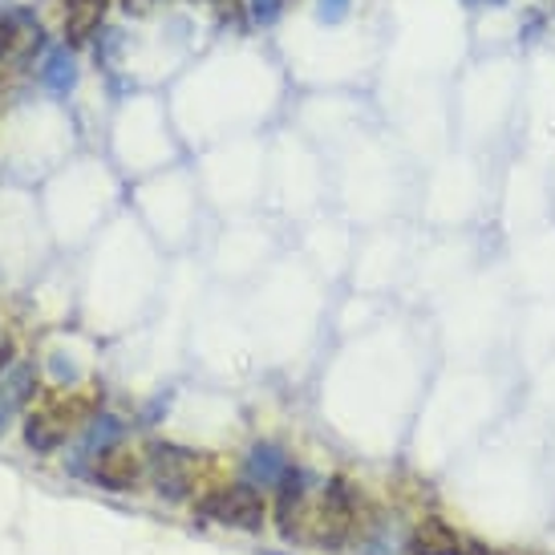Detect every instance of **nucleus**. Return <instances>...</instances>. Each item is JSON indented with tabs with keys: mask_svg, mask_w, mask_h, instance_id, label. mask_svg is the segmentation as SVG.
<instances>
[{
	"mask_svg": "<svg viewBox=\"0 0 555 555\" xmlns=\"http://www.w3.org/2000/svg\"><path fill=\"white\" fill-rule=\"evenodd\" d=\"M37 78H41V86H46L53 98H65V93L78 86V57H74V49L69 46L49 49L41 69H37Z\"/></svg>",
	"mask_w": 555,
	"mask_h": 555,
	"instance_id": "obj_11",
	"label": "nucleus"
},
{
	"mask_svg": "<svg viewBox=\"0 0 555 555\" xmlns=\"http://www.w3.org/2000/svg\"><path fill=\"white\" fill-rule=\"evenodd\" d=\"M37 393V370H33L29 361H9L4 370H0V434L9 430L16 422V414L29 405V398Z\"/></svg>",
	"mask_w": 555,
	"mask_h": 555,
	"instance_id": "obj_7",
	"label": "nucleus"
},
{
	"mask_svg": "<svg viewBox=\"0 0 555 555\" xmlns=\"http://www.w3.org/2000/svg\"><path fill=\"white\" fill-rule=\"evenodd\" d=\"M280 13H284V0H251V16H256V25H276Z\"/></svg>",
	"mask_w": 555,
	"mask_h": 555,
	"instance_id": "obj_13",
	"label": "nucleus"
},
{
	"mask_svg": "<svg viewBox=\"0 0 555 555\" xmlns=\"http://www.w3.org/2000/svg\"><path fill=\"white\" fill-rule=\"evenodd\" d=\"M4 349H9V345H4ZM4 349H0V353H4ZM4 365H9V361H0V370H4Z\"/></svg>",
	"mask_w": 555,
	"mask_h": 555,
	"instance_id": "obj_16",
	"label": "nucleus"
},
{
	"mask_svg": "<svg viewBox=\"0 0 555 555\" xmlns=\"http://www.w3.org/2000/svg\"><path fill=\"white\" fill-rule=\"evenodd\" d=\"M158 0H122V9L126 13H151Z\"/></svg>",
	"mask_w": 555,
	"mask_h": 555,
	"instance_id": "obj_14",
	"label": "nucleus"
},
{
	"mask_svg": "<svg viewBox=\"0 0 555 555\" xmlns=\"http://www.w3.org/2000/svg\"><path fill=\"white\" fill-rule=\"evenodd\" d=\"M405 555H487V547L470 540L466 531L450 527L438 515H426L422 524L405 535Z\"/></svg>",
	"mask_w": 555,
	"mask_h": 555,
	"instance_id": "obj_3",
	"label": "nucleus"
},
{
	"mask_svg": "<svg viewBox=\"0 0 555 555\" xmlns=\"http://www.w3.org/2000/svg\"><path fill=\"white\" fill-rule=\"evenodd\" d=\"M126 438V422L118 414H93L86 426H81V447H78V459L74 463H65L74 475H90V466L106 454V450L122 447Z\"/></svg>",
	"mask_w": 555,
	"mask_h": 555,
	"instance_id": "obj_5",
	"label": "nucleus"
},
{
	"mask_svg": "<svg viewBox=\"0 0 555 555\" xmlns=\"http://www.w3.org/2000/svg\"><path fill=\"white\" fill-rule=\"evenodd\" d=\"M86 478H93L102 491H118V494L134 491L142 478H146V454H130V450L114 447L90 466Z\"/></svg>",
	"mask_w": 555,
	"mask_h": 555,
	"instance_id": "obj_6",
	"label": "nucleus"
},
{
	"mask_svg": "<svg viewBox=\"0 0 555 555\" xmlns=\"http://www.w3.org/2000/svg\"><path fill=\"white\" fill-rule=\"evenodd\" d=\"M349 4L353 0H317V21L321 25H340L349 16Z\"/></svg>",
	"mask_w": 555,
	"mask_h": 555,
	"instance_id": "obj_12",
	"label": "nucleus"
},
{
	"mask_svg": "<svg viewBox=\"0 0 555 555\" xmlns=\"http://www.w3.org/2000/svg\"><path fill=\"white\" fill-rule=\"evenodd\" d=\"M62 405H46V410H37L29 414V426H25V442H29L37 454H53V450L62 447L65 438H69V417L57 414Z\"/></svg>",
	"mask_w": 555,
	"mask_h": 555,
	"instance_id": "obj_10",
	"label": "nucleus"
},
{
	"mask_svg": "<svg viewBox=\"0 0 555 555\" xmlns=\"http://www.w3.org/2000/svg\"><path fill=\"white\" fill-rule=\"evenodd\" d=\"M195 515H199L203 524L232 527V531L256 535L272 519V503L251 482H223V487H211L207 494L195 499Z\"/></svg>",
	"mask_w": 555,
	"mask_h": 555,
	"instance_id": "obj_1",
	"label": "nucleus"
},
{
	"mask_svg": "<svg viewBox=\"0 0 555 555\" xmlns=\"http://www.w3.org/2000/svg\"><path fill=\"white\" fill-rule=\"evenodd\" d=\"M106 13H109V0H65V16H62L65 46L74 49L81 41H90L93 33L102 29Z\"/></svg>",
	"mask_w": 555,
	"mask_h": 555,
	"instance_id": "obj_9",
	"label": "nucleus"
},
{
	"mask_svg": "<svg viewBox=\"0 0 555 555\" xmlns=\"http://www.w3.org/2000/svg\"><path fill=\"white\" fill-rule=\"evenodd\" d=\"M195 466H199V454L175 442H151L146 450V478L167 503H186L195 494Z\"/></svg>",
	"mask_w": 555,
	"mask_h": 555,
	"instance_id": "obj_2",
	"label": "nucleus"
},
{
	"mask_svg": "<svg viewBox=\"0 0 555 555\" xmlns=\"http://www.w3.org/2000/svg\"><path fill=\"white\" fill-rule=\"evenodd\" d=\"M41 49H46V29H41L37 13L13 9V13L0 16V62L29 65Z\"/></svg>",
	"mask_w": 555,
	"mask_h": 555,
	"instance_id": "obj_4",
	"label": "nucleus"
},
{
	"mask_svg": "<svg viewBox=\"0 0 555 555\" xmlns=\"http://www.w3.org/2000/svg\"><path fill=\"white\" fill-rule=\"evenodd\" d=\"M263 555H280V552H263Z\"/></svg>",
	"mask_w": 555,
	"mask_h": 555,
	"instance_id": "obj_17",
	"label": "nucleus"
},
{
	"mask_svg": "<svg viewBox=\"0 0 555 555\" xmlns=\"http://www.w3.org/2000/svg\"><path fill=\"white\" fill-rule=\"evenodd\" d=\"M466 4H475V9H503L507 0H466Z\"/></svg>",
	"mask_w": 555,
	"mask_h": 555,
	"instance_id": "obj_15",
	"label": "nucleus"
},
{
	"mask_svg": "<svg viewBox=\"0 0 555 555\" xmlns=\"http://www.w3.org/2000/svg\"><path fill=\"white\" fill-rule=\"evenodd\" d=\"M293 466H296V459H288L284 447H276V442H256L244 459V482L260 487V491H276Z\"/></svg>",
	"mask_w": 555,
	"mask_h": 555,
	"instance_id": "obj_8",
	"label": "nucleus"
}]
</instances>
